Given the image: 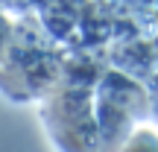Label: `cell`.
<instances>
[{
    "instance_id": "cell-1",
    "label": "cell",
    "mask_w": 158,
    "mask_h": 152,
    "mask_svg": "<svg viewBox=\"0 0 158 152\" xmlns=\"http://www.w3.org/2000/svg\"><path fill=\"white\" fill-rule=\"evenodd\" d=\"M126 152H155V143H152V135L149 132H141V135H135L129 141V146Z\"/></svg>"
}]
</instances>
